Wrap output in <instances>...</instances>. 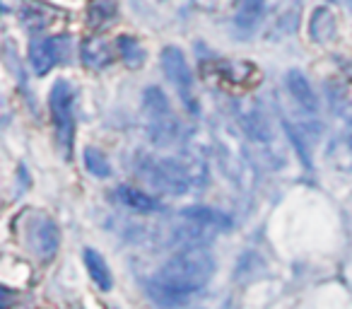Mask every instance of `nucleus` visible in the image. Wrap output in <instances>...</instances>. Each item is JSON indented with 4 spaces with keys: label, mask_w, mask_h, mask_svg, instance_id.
<instances>
[{
    "label": "nucleus",
    "mask_w": 352,
    "mask_h": 309,
    "mask_svg": "<svg viewBox=\"0 0 352 309\" xmlns=\"http://www.w3.org/2000/svg\"><path fill=\"white\" fill-rule=\"evenodd\" d=\"M184 220H191L196 225H203L212 232H222L232 227V217L222 211H215V208H206V206H191L186 211H182Z\"/></svg>",
    "instance_id": "obj_7"
},
{
    "label": "nucleus",
    "mask_w": 352,
    "mask_h": 309,
    "mask_svg": "<svg viewBox=\"0 0 352 309\" xmlns=\"http://www.w3.org/2000/svg\"><path fill=\"white\" fill-rule=\"evenodd\" d=\"M111 46L104 39H87L82 44V61L92 68H104L111 63Z\"/></svg>",
    "instance_id": "obj_13"
},
{
    "label": "nucleus",
    "mask_w": 352,
    "mask_h": 309,
    "mask_svg": "<svg viewBox=\"0 0 352 309\" xmlns=\"http://www.w3.org/2000/svg\"><path fill=\"white\" fill-rule=\"evenodd\" d=\"M82 259H85V266H87L89 278L97 283L99 290L109 292V290L113 288V275H111V270H109V264L104 261V256L99 254L97 249H85Z\"/></svg>",
    "instance_id": "obj_10"
},
{
    "label": "nucleus",
    "mask_w": 352,
    "mask_h": 309,
    "mask_svg": "<svg viewBox=\"0 0 352 309\" xmlns=\"http://www.w3.org/2000/svg\"><path fill=\"white\" fill-rule=\"evenodd\" d=\"M116 17V6L113 0H94L89 6V22L97 27H104Z\"/></svg>",
    "instance_id": "obj_15"
},
{
    "label": "nucleus",
    "mask_w": 352,
    "mask_h": 309,
    "mask_svg": "<svg viewBox=\"0 0 352 309\" xmlns=\"http://www.w3.org/2000/svg\"><path fill=\"white\" fill-rule=\"evenodd\" d=\"M30 242H32V249L36 251V256H41L44 261H51L60 246L58 225L54 220H49V217H39L30 227Z\"/></svg>",
    "instance_id": "obj_5"
},
{
    "label": "nucleus",
    "mask_w": 352,
    "mask_h": 309,
    "mask_svg": "<svg viewBox=\"0 0 352 309\" xmlns=\"http://www.w3.org/2000/svg\"><path fill=\"white\" fill-rule=\"evenodd\" d=\"M142 177L155 189L166 193H184L193 182V169L174 160H145Z\"/></svg>",
    "instance_id": "obj_2"
},
{
    "label": "nucleus",
    "mask_w": 352,
    "mask_h": 309,
    "mask_svg": "<svg viewBox=\"0 0 352 309\" xmlns=\"http://www.w3.org/2000/svg\"><path fill=\"white\" fill-rule=\"evenodd\" d=\"M261 10H263V0H244L236 12V25L251 27L261 17Z\"/></svg>",
    "instance_id": "obj_17"
},
{
    "label": "nucleus",
    "mask_w": 352,
    "mask_h": 309,
    "mask_svg": "<svg viewBox=\"0 0 352 309\" xmlns=\"http://www.w3.org/2000/svg\"><path fill=\"white\" fill-rule=\"evenodd\" d=\"M113 196H116L123 206L131 208V211H138V213L160 211V201H157L155 196H147V193L138 191V189H133V187H118L116 191H113Z\"/></svg>",
    "instance_id": "obj_11"
},
{
    "label": "nucleus",
    "mask_w": 352,
    "mask_h": 309,
    "mask_svg": "<svg viewBox=\"0 0 352 309\" xmlns=\"http://www.w3.org/2000/svg\"><path fill=\"white\" fill-rule=\"evenodd\" d=\"M116 51H118V56H121V61H126L131 68L140 65L142 58H145V51H142L140 41L133 39V36H121V39L116 41Z\"/></svg>",
    "instance_id": "obj_14"
},
{
    "label": "nucleus",
    "mask_w": 352,
    "mask_h": 309,
    "mask_svg": "<svg viewBox=\"0 0 352 309\" xmlns=\"http://www.w3.org/2000/svg\"><path fill=\"white\" fill-rule=\"evenodd\" d=\"M162 61H164V73L169 75L171 83L182 89V92H186L188 85H191V68H188L182 51L169 46V49H164V54H162Z\"/></svg>",
    "instance_id": "obj_8"
},
{
    "label": "nucleus",
    "mask_w": 352,
    "mask_h": 309,
    "mask_svg": "<svg viewBox=\"0 0 352 309\" xmlns=\"http://www.w3.org/2000/svg\"><path fill=\"white\" fill-rule=\"evenodd\" d=\"M73 99L75 92L70 87V83L58 80L51 89V116H54L56 136L58 142L63 145V152L70 155L73 147V136H75V118H73Z\"/></svg>",
    "instance_id": "obj_3"
},
{
    "label": "nucleus",
    "mask_w": 352,
    "mask_h": 309,
    "mask_svg": "<svg viewBox=\"0 0 352 309\" xmlns=\"http://www.w3.org/2000/svg\"><path fill=\"white\" fill-rule=\"evenodd\" d=\"M145 107H147V114H150L152 140L166 142L169 138H174L176 123H174V118H171V107H169V102H166L164 92L157 87H150L145 92Z\"/></svg>",
    "instance_id": "obj_4"
},
{
    "label": "nucleus",
    "mask_w": 352,
    "mask_h": 309,
    "mask_svg": "<svg viewBox=\"0 0 352 309\" xmlns=\"http://www.w3.org/2000/svg\"><path fill=\"white\" fill-rule=\"evenodd\" d=\"M85 167H87L89 174H94V177H99V179H107L109 174H111L109 160L104 158L99 150H94V147H87V150H85Z\"/></svg>",
    "instance_id": "obj_16"
},
{
    "label": "nucleus",
    "mask_w": 352,
    "mask_h": 309,
    "mask_svg": "<svg viewBox=\"0 0 352 309\" xmlns=\"http://www.w3.org/2000/svg\"><path fill=\"white\" fill-rule=\"evenodd\" d=\"M58 63V49L56 39H41L32 44V65L39 75H46L54 65Z\"/></svg>",
    "instance_id": "obj_12"
},
{
    "label": "nucleus",
    "mask_w": 352,
    "mask_h": 309,
    "mask_svg": "<svg viewBox=\"0 0 352 309\" xmlns=\"http://www.w3.org/2000/svg\"><path fill=\"white\" fill-rule=\"evenodd\" d=\"M215 273V259L201 246H186L174 254L150 283V295L162 304H179L203 290Z\"/></svg>",
    "instance_id": "obj_1"
},
{
    "label": "nucleus",
    "mask_w": 352,
    "mask_h": 309,
    "mask_svg": "<svg viewBox=\"0 0 352 309\" xmlns=\"http://www.w3.org/2000/svg\"><path fill=\"white\" fill-rule=\"evenodd\" d=\"M206 68L212 70V78H217L220 83H227V85H249L251 78H256V68L251 63H230V61H212L208 63ZM256 83V80H251Z\"/></svg>",
    "instance_id": "obj_6"
},
{
    "label": "nucleus",
    "mask_w": 352,
    "mask_h": 309,
    "mask_svg": "<svg viewBox=\"0 0 352 309\" xmlns=\"http://www.w3.org/2000/svg\"><path fill=\"white\" fill-rule=\"evenodd\" d=\"M285 85H287L289 94L297 99L299 107H304L307 111H316V107H318L316 94H314L311 85H309V80L304 78L302 70H289V73L285 75Z\"/></svg>",
    "instance_id": "obj_9"
}]
</instances>
